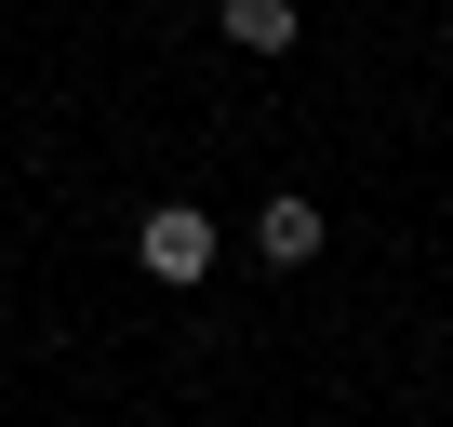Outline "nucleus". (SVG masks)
<instances>
[{
  "label": "nucleus",
  "mask_w": 453,
  "mask_h": 427,
  "mask_svg": "<svg viewBox=\"0 0 453 427\" xmlns=\"http://www.w3.org/2000/svg\"><path fill=\"white\" fill-rule=\"evenodd\" d=\"M294 0H226V41H241V54H294Z\"/></svg>",
  "instance_id": "7ed1b4c3"
},
{
  "label": "nucleus",
  "mask_w": 453,
  "mask_h": 427,
  "mask_svg": "<svg viewBox=\"0 0 453 427\" xmlns=\"http://www.w3.org/2000/svg\"><path fill=\"white\" fill-rule=\"evenodd\" d=\"M320 241H334V214H320L307 187H280V200L254 214V254H267V268H320Z\"/></svg>",
  "instance_id": "f03ea898"
},
{
  "label": "nucleus",
  "mask_w": 453,
  "mask_h": 427,
  "mask_svg": "<svg viewBox=\"0 0 453 427\" xmlns=\"http://www.w3.org/2000/svg\"><path fill=\"white\" fill-rule=\"evenodd\" d=\"M213 254H226V228H213L200 200H147V214H134V268H147V281L187 294V281H213Z\"/></svg>",
  "instance_id": "f257e3e1"
}]
</instances>
